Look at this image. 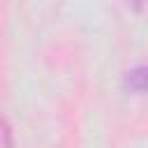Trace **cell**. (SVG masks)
Here are the masks:
<instances>
[{
	"label": "cell",
	"mask_w": 148,
	"mask_h": 148,
	"mask_svg": "<svg viewBox=\"0 0 148 148\" xmlns=\"http://www.w3.org/2000/svg\"><path fill=\"white\" fill-rule=\"evenodd\" d=\"M125 86L132 92H148V65H139L130 69L125 76Z\"/></svg>",
	"instance_id": "obj_1"
}]
</instances>
